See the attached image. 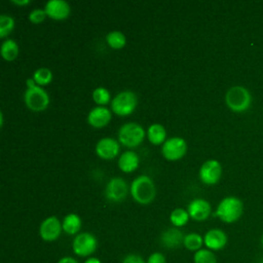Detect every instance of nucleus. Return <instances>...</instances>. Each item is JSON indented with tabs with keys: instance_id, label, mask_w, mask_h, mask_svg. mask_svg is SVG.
<instances>
[{
	"instance_id": "30",
	"label": "nucleus",
	"mask_w": 263,
	"mask_h": 263,
	"mask_svg": "<svg viewBox=\"0 0 263 263\" xmlns=\"http://www.w3.org/2000/svg\"><path fill=\"white\" fill-rule=\"evenodd\" d=\"M146 263H166V259L162 253L155 252L149 256Z\"/></svg>"
},
{
	"instance_id": "21",
	"label": "nucleus",
	"mask_w": 263,
	"mask_h": 263,
	"mask_svg": "<svg viewBox=\"0 0 263 263\" xmlns=\"http://www.w3.org/2000/svg\"><path fill=\"white\" fill-rule=\"evenodd\" d=\"M1 55L7 61H14L18 55V45L13 39H6L1 45Z\"/></svg>"
},
{
	"instance_id": "24",
	"label": "nucleus",
	"mask_w": 263,
	"mask_h": 263,
	"mask_svg": "<svg viewBox=\"0 0 263 263\" xmlns=\"http://www.w3.org/2000/svg\"><path fill=\"white\" fill-rule=\"evenodd\" d=\"M189 218H190V216H189L188 212L181 208L175 209L170 215V221L175 227H182V226L186 225Z\"/></svg>"
},
{
	"instance_id": "26",
	"label": "nucleus",
	"mask_w": 263,
	"mask_h": 263,
	"mask_svg": "<svg viewBox=\"0 0 263 263\" xmlns=\"http://www.w3.org/2000/svg\"><path fill=\"white\" fill-rule=\"evenodd\" d=\"M32 78L35 80L37 85H46L52 80V72L48 68H39L34 72Z\"/></svg>"
},
{
	"instance_id": "18",
	"label": "nucleus",
	"mask_w": 263,
	"mask_h": 263,
	"mask_svg": "<svg viewBox=\"0 0 263 263\" xmlns=\"http://www.w3.org/2000/svg\"><path fill=\"white\" fill-rule=\"evenodd\" d=\"M139 161L138 154L132 150H127L119 156L118 166L123 173H132L138 168Z\"/></svg>"
},
{
	"instance_id": "23",
	"label": "nucleus",
	"mask_w": 263,
	"mask_h": 263,
	"mask_svg": "<svg viewBox=\"0 0 263 263\" xmlns=\"http://www.w3.org/2000/svg\"><path fill=\"white\" fill-rule=\"evenodd\" d=\"M106 41L111 48L121 49L126 43V38L120 31H111L107 34Z\"/></svg>"
},
{
	"instance_id": "19",
	"label": "nucleus",
	"mask_w": 263,
	"mask_h": 263,
	"mask_svg": "<svg viewBox=\"0 0 263 263\" xmlns=\"http://www.w3.org/2000/svg\"><path fill=\"white\" fill-rule=\"evenodd\" d=\"M81 226H82L81 218L77 214H74V213L68 214L62 222L63 231H65L69 235L77 234L79 232V230L81 229Z\"/></svg>"
},
{
	"instance_id": "13",
	"label": "nucleus",
	"mask_w": 263,
	"mask_h": 263,
	"mask_svg": "<svg viewBox=\"0 0 263 263\" xmlns=\"http://www.w3.org/2000/svg\"><path fill=\"white\" fill-rule=\"evenodd\" d=\"M44 10L46 15L55 21H62L70 15L71 8L64 0H49L46 2Z\"/></svg>"
},
{
	"instance_id": "3",
	"label": "nucleus",
	"mask_w": 263,
	"mask_h": 263,
	"mask_svg": "<svg viewBox=\"0 0 263 263\" xmlns=\"http://www.w3.org/2000/svg\"><path fill=\"white\" fill-rule=\"evenodd\" d=\"M225 103L233 112H245L251 106L252 96L243 86H232L225 95Z\"/></svg>"
},
{
	"instance_id": "14",
	"label": "nucleus",
	"mask_w": 263,
	"mask_h": 263,
	"mask_svg": "<svg viewBox=\"0 0 263 263\" xmlns=\"http://www.w3.org/2000/svg\"><path fill=\"white\" fill-rule=\"evenodd\" d=\"M119 144L113 138H103L96 145V153L102 159H113L119 153Z\"/></svg>"
},
{
	"instance_id": "4",
	"label": "nucleus",
	"mask_w": 263,
	"mask_h": 263,
	"mask_svg": "<svg viewBox=\"0 0 263 263\" xmlns=\"http://www.w3.org/2000/svg\"><path fill=\"white\" fill-rule=\"evenodd\" d=\"M145 138L144 128L137 122H127L121 125L118 130L119 142L128 148L139 146Z\"/></svg>"
},
{
	"instance_id": "12",
	"label": "nucleus",
	"mask_w": 263,
	"mask_h": 263,
	"mask_svg": "<svg viewBox=\"0 0 263 263\" xmlns=\"http://www.w3.org/2000/svg\"><path fill=\"white\" fill-rule=\"evenodd\" d=\"M227 234L219 228H213L205 232L203 236V245L211 251H220L227 245Z\"/></svg>"
},
{
	"instance_id": "6",
	"label": "nucleus",
	"mask_w": 263,
	"mask_h": 263,
	"mask_svg": "<svg viewBox=\"0 0 263 263\" xmlns=\"http://www.w3.org/2000/svg\"><path fill=\"white\" fill-rule=\"evenodd\" d=\"M24 101L30 110L40 112L48 107L49 96L41 86L36 85L27 88L24 95Z\"/></svg>"
},
{
	"instance_id": "35",
	"label": "nucleus",
	"mask_w": 263,
	"mask_h": 263,
	"mask_svg": "<svg viewBox=\"0 0 263 263\" xmlns=\"http://www.w3.org/2000/svg\"><path fill=\"white\" fill-rule=\"evenodd\" d=\"M260 245H261V248L263 249V234H262L261 237H260Z\"/></svg>"
},
{
	"instance_id": "29",
	"label": "nucleus",
	"mask_w": 263,
	"mask_h": 263,
	"mask_svg": "<svg viewBox=\"0 0 263 263\" xmlns=\"http://www.w3.org/2000/svg\"><path fill=\"white\" fill-rule=\"evenodd\" d=\"M46 16L47 15H46V12H45L44 9L37 8V9H34L30 12L29 20L32 24H40L45 20Z\"/></svg>"
},
{
	"instance_id": "5",
	"label": "nucleus",
	"mask_w": 263,
	"mask_h": 263,
	"mask_svg": "<svg viewBox=\"0 0 263 263\" xmlns=\"http://www.w3.org/2000/svg\"><path fill=\"white\" fill-rule=\"evenodd\" d=\"M137 105V95L132 90H123L112 99L111 109L118 116H127L135 111Z\"/></svg>"
},
{
	"instance_id": "33",
	"label": "nucleus",
	"mask_w": 263,
	"mask_h": 263,
	"mask_svg": "<svg viewBox=\"0 0 263 263\" xmlns=\"http://www.w3.org/2000/svg\"><path fill=\"white\" fill-rule=\"evenodd\" d=\"M11 2L15 5H27L30 3L29 0H11Z\"/></svg>"
},
{
	"instance_id": "1",
	"label": "nucleus",
	"mask_w": 263,
	"mask_h": 263,
	"mask_svg": "<svg viewBox=\"0 0 263 263\" xmlns=\"http://www.w3.org/2000/svg\"><path fill=\"white\" fill-rule=\"evenodd\" d=\"M130 194L140 204L151 203L156 196V188L152 179L145 175L137 177L132 182Z\"/></svg>"
},
{
	"instance_id": "7",
	"label": "nucleus",
	"mask_w": 263,
	"mask_h": 263,
	"mask_svg": "<svg viewBox=\"0 0 263 263\" xmlns=\"http://www.w3.org/2000/svg\"><path fill=\"white\" fill-rule=\"evenodd\" d=\"M98 240L96 236L89 232H81L77 234L72 242L73 252L79 257H89L96 252Z\"/></svg>"
},
{
	"instance_id": "20",
	"label": "nucleus",
	"mask_w": 263,
	"mask_h": 263,
	"mask_svg": "<svg viewBox=\"0 0 263 263\" xmlns=\"http://www.w3.org/2000/svg\"><path fill=\"white\" fill-rule=\"evenodd\" d=\"M147 136L148 140L153 145H160L165 142L164 140L166 138V130L160 123H153L148 127Z\"/></svg>"
},
{
	"instance_id": "15",
	"label": "nucleus",
	"mask_w": 263,
	"mask_h": 263,
	"mask_svg": "<svg viewBox=\"0 0 263 263\" xmlns=\"http://www.w3.org/2000/svg\"><path fill=\"white\" fill-rule=\"evenodd\" d=\"M187 212L191 219L195 221L206 220L212 212V208L209 201L202 198L193 199L187 206Z\"/></svg>"
},
{
	"instance_id": "27",
	"label": "nucleus",
	"mask_w": 263,
	"mask_h": 263,
	"mask_svg": "<svg viewBox=\"0 0 263 263\" xmlns=\"http://www.w3.org/2000/svg\"><path fill=\"white\" fill-rule=\"evenodd\" d=\"M14 28V20L7 15L1 14L0 15V38H5L8 36Z\"/></svg>"
},
{
	"instance_id": "25",
	"label": "nucleus",
	"mask_w": 263,
	"mask_h": 263,
	"mask_svg": "<svg viewBox=\"0 0 263 263\" xmlns=\"http://www.w3.org/2000/svg\"><path fill=\"white\" fill-rule=\"evenodd\" d=\"M194 263H217L215 253L209 249H200L193 255Z\"/></svg>"
},
{
	"instance_id": "10",
	"label": "nucleus",
	"mask_w": 263,
	"mask_h": 263,
	"mask_svg": "<svg viewBox=\"0 0 263 263\" xmlns=\"http://www.w3.org/2000/svg\"><path fill=\"white\" fill-rule=\"evenodd\" d=\"M128 187L126 182L119 177L110 179L105 188L106 198L112 202H120L125 199Z\"/></svg>"
},
{
	"instance_id": "34",
	"label": "nucleus",
	"mask_w": 263,
	"mask_h": 263,
	"mask_svg": "<svg viewBox=\"0 0 263 263\" xmlns=\"http://www.w3.org/2000/svg\"><path fill=\"white\" fill-rule=\"evenodd\" d=\"M84 263H102V262H101L100 259H98V258H96V257H89V258H87V259L84 261Z\"/></svg>"
},
{
	"instance_id": "28",
	"label": "nucleus",
	"mask_w": 263,
	"mask_h": 263,
	"mask_svg": "<svg viewBox=\"0 0 263 263\" xmlns=\"http://www.w3.org/2000/svg\"><path fill=\"white\" fill-rule=\"evenodd\" d=\"M92 99L95 101L96 104H98L99 106H105L110 102L111 96L110 92L107 88L105 87H97L93 91H92Z\"/></svg>"
},
{
	"instance_id": "22",
	"label": "nucleus",
	"mask_w": 263,
	"mask_h": 263,
	"mask_svg": "<svg viewBox=\"0 0 263 263\" xmlns=\"http://www.w3.org/2000/svg\"><path fill=\"white\" fill-rule=\"evenodd\" d=\"M183 245L187 250L195 253L201 249V247L203 245V237L200 234L195 233V232L188 233L184 237Z\"/></svg>"
},
{
	"instance_id": "11",
	"label": "nucleus",
	"mask_w": 263,
	"mask_h": 263,
	"mask_svg": "<svg viewBox=\"0 0 263 263\" xmlns=\"http://www.w3.org/2000/svg\"><path fill=\"white\" fill-rule=\"evenodd\" d=\"M63 230L60 220L55 216L44 219L39 227V235L45 241H53L58 239Z\"/></svg>"
},
{
	"instance_id": "17",
	"label": "nucleus",
	"mask_w": 263,
	"mask_h": 263,
	"mask_svg": "<svg viewBox=\"0 0 263 263\" xmlns=\"http://www.w3.org/2000/svg\"><path fill=\"white\" fill-rule=\"evenodd\" d=\"M185 235L178 227H171L163 231L160 236V242L167 249H176L183 245Z\"/></svg>"
},
{
	"instance_id": "9",
	"label": "nucleus",
	"mask_w": 263,
	"mask_h": 263,
	"mask_svg": "<svg viewBox=\"0 0 263 263\" xmlns=\"http://www.w3.org/2000/svg\"><path fill=\"white\" fill-rule=\"evenodd\" d=\"M222 176L221 163L216 159L204 161L199 170V178L202 183L206 185H214L218 183Z\"/></svg>"
},
{
	"instance_id": "16",
	"label": "nucleus",
	"mask_w": 263,
	"mask_h": 263,
	"mask_svg": "<svg viewBox=\"0 0 263 263\" xmlns=\"http://www.w3.org/2000/svg\"><path fill=\"white\" fill-rule=\"evenodd\" d=\"M111 120V112L103 106L91 109L87 115V123L93 127L101 128L106 126Z\"/></svg>"
},
{
	"instance_id": "32",
	"label": "nucleus",
	"mask_w": 263,
	"mask_h": 263,
	"mask_svg": "<svg viewBox=\"0 0 263 263\" xmlns=\"http://www.w3.org/2000/svg\"><path fill=\"white\" fill-rule=\"evenodd\" d=\"M58 263H79L76 259H74L73 257H70V256H66V257H63L61 258Z\"/></svg>"
},
{
	"instance_id": "8",
	"label": "nucleus",
	"mask_w": 263,
	"mask_h": 263,
	"mask_svg": "<svg viewBox=\"0 0 263 263\" xmlns=\"http://www.w3.org/2000/svg\"><path fill=\"white\" fill-rule=\"evenodd\" d=\"M187 152V143L183 138L174 137L165 140L161 147V153L167 160L181 159Z\"/></svg>"
},
{
	"instance_id": "31",
	"label": "nucleus",
	"mask_w": 263,
	"mask_h": 263,
	"mask_svg": "<svg viewBox=\"0 0 263 263\" xmlns=\"http://www.w3.org/2000/svg\"><path fill=\"white\" fill-rule=\"evenodd\" d=\"M122 263H146V261L140 255L128 254L123 258Z\"/></svg>"
},
{
	"instance_id": "2",
	"label": "nucleus",
	"mask_w": 263,
	"mask_h": 263,
	"mask_svg": "<svg viewBox=\"0 0 263 263\" xmlns=\"http://www.w3.org/2000/svg\"><path fill=\"white\" fill-rule=\"evenodd\" d=\"M243 213L242 201L235 196H226L218 204L215 216L222 222L231 224L236 222Z\"/></svg>"
}]
</instances>
